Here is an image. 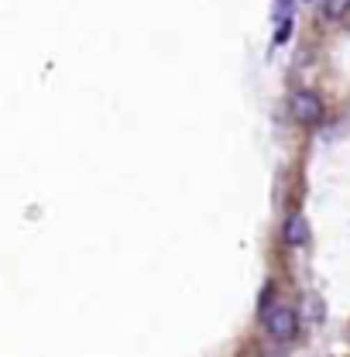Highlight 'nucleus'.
Returning <instances> with one entry per match:
<instances>
[{
    "label": "nucleus",
    "instance_id": "nucleus-4",
    "mask_svg": "<svg viewBox=\"0 0 350 357\" xmlns=\"http://www.w3.org/2000/svg\"><path fill=\"white\" fill-rule=\"evenodd\" d=\"M347 10H350V0H323V14L330 21H340Z\"/></svg>",
    "mask_w": 350,
    "mask_h": 357
},
{
    "label": "nucleus",
    "instance_id": "nucleus-6",
    "mask_svg": "<svg viewBox=\"0 0 350 357\" xmlns=\"http://www.w3.org/2000/svg\"><path fill=\"white\" fill-rule=\"evenodd\" d=\"M289 35H292V21H282V28H278V35H275V45H282Z\"/></svg>",
    "mask_w": 350,
    "mask_h": 357
},
{
    "label": "nucleus",
    "instance_id": "nucleus-3",
    "mask_svg": "<svg viewBox=\"0 0 350 357\" xmlns=\"http://www.w3.org/2000/svg\"><path fill=\"white\" fill-rule=\"evenodd\" d=\"M309 241V223L306 217H289L285 223V244H292V248H303Z\"/></svg>",
    "mask_w": 350,
    "mask_h": 357
},
{
    "label": "nucleus",
    "instance_id": "nucleus-1",
    "mask_svg": "<svg viewBox=\"0 0 350 357\" xmlns=\"http://www.w3.org/2000/svg\"><path fill=\"white\" fill-rule=\"evenodd\" d=\"M264 330H268L275 340H292L296 330H299V319H296V312L289 310V306L275 303L271 310L264 312Z\"/></svg>",
    "mask_w": 350,
    "mask_h": 357
},
{
    "label": "nucleus",
    "instance_id": "nucleus-2",
    "mask_svg": "<svg viewBox=\"0 0 350 357\" xmlns=\"http://www.w3.org/2000/svg\"><path fill=\"white\" fill-rule=\"evenodd\" d=\"M289 110H292V117H296L299 124H316V121L323 117V100H319L316 93H309V89H299V93H292Z\"/></svg>",
    "mask_w": 350,
    "mask_h": 357
},
{
    "label": "nucleus",
    "instance_id": "nucleus-5",
    "mask_svg": "<svg viewBox=\"0 0 350 357\" xmlns=\"http://www.w3.org/2000/svg\"><path fill=\"white\" fill-rule=\"evenodd\" d=\"M289 10H292V0H275V17H278V21H285Z\"/></svg>",
    "mask_w": 350,
    "mask_h": 357
}]
</instances>
